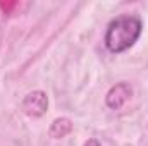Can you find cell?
Instances as JSON below:
<instances>
[{
    "label": "cell",
    "instance_id": "cell-1",
    "mask_svg": "<svg viewBox=\"0 0 148 146\" xmlns=\"http://www.w3.org/2000/svg\"><path fill=\"white\" fill-rule=\"evenodd\" d=\"M143 24L138 16H119L110 21L105 33V46L110 53H121L131 48L141 35Z\"/></svg>",
    "mask_w": 148,
    "mask_h": 146
},
{
    "label": "cell",
    "instance_id": "cell-5",
    "mask_svg": "<svg viewBox=\"0 0 148 146\" xmlns=\"http://www.w3.org/2000/svg\"><path fill=\"white\" fill-rule=\"evenodd\" d=\"M83 146H100V143H98L97 139H93V138H91V139H88V141H86Z\"/></svg>",
    "mask_w": 148,
    "mask_h": 146
},
{
    "label": "cell",
    "instance_id": "cell-2",
    "mask_svg": "<svg viewBox=\"0 0 148 146\" xmlns=\"http://www.w3.org/2000/svg\"><path fill=\"white\" fill-rule=\"evenodd\" d=\"M48 107V98L43 91H33L23 100V112L29 117H41Z\"/></svg>",
    "mask_w": 148,
    "mask_h": 146
},
{
    "label": "cell",
    "instance_id": "cell-4",
    "mask_svg": "<svg viewBox=\"0 0 148 146\" xmlns=\"http://www.w3.org/2000/svg\"><path fill=\"white\" fill-rule=\"evenodd\" d=\"M71 131H73L71 120L66 119V117H62V119H55V120L52 122V126H50V129H48V134H50L52 138H55V139H60V138L67 136Z\"/></svg>",
    "mask_w": 148,
    "mask_h": 146
},
{
    "label": "cell",
    "instance_id": "cell-3",
    "mask_svg": "<svg viewBox=\"0 0 148 146\" xmlns=\"http://www.w3.org/2000/svg\"><path fill=\"white\" fill-rule=\"evenodd\" d=\"M133 95V89L127 83H117L115 86H112L105 96V103L112 110H119Z\"/></svg>",
    "mask_w": 148,
    "mask_h": 146
}]
</instances>
